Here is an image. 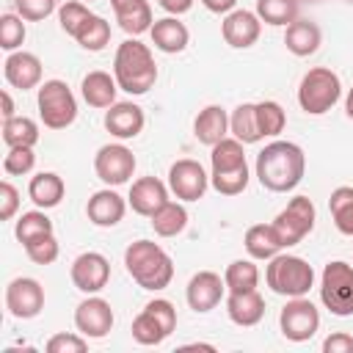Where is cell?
I'll use <instances>...</instances> for the list:
<instances>
[{
  "instance_id": "cell-46",
  "label": "cell",
  "mask_w": 353,
  "mask_h": 353,
  "mask_svg": "<svg viewBox=\"0 0 353 353\" xmlns=\"http://www.w3.org/2000/svg\"><path fill=\"white\" fill-rule=\"evenodd\" d=\"M19 210V190L6 179L0 182V221H11Z\"/></svg>"
},
{
  "instance_id": "cell-1",
  "label": "cell",
  "mask_w": 353,
  "mask_h": 353,
  "mask_svg": "<svg viewBox=\"0 0 353 353\" xmlns=\"http://www.w3.org/2000/svg\"><path fill=\"white\" fill-rule=\"evenodd\" d=\"M256 179L270 193H290L301 185L306 171V154L292 141H270L256 154Z\"/></svg>"
},
{
  "instance_id": "cell-31",
  "label": "cell",
  "mask_w": 353,
  "mask_h": 353,
  "mask_svg": "<svg viewBox=\"0 0 353 353\" xmlns=\"http://www.w3.org/2000/svg\"><path fill=\"white\" fill-rule=\"evenodd\" d=\"M243 146H245V143H240L234 135H232V138L226 135L223 141H218V143L212 146V154H210V165H212L210 174H223V171H234V168L248 165Z\"/></svg>"
},
{
  "instance_id": "cell-39",
  "label": "cell",
  "mask_w": 353,
  "mask_h": 353,
  "mask_svg": "<svg viewBox=\"0 0 353 353\" xmlns=\"http://www.w3.org/2000/svg\"><path fill=\"white\" fill-rule=\"evenodd\" d=\"M28 30H25V19L19 14H3L0 17V47L6 52H17L25 41Z\"/></svg>"
},
{
  "instance_id": "cell-8",
  "label": "cell",
  "mask_w": 353,
  "mask_h": 353,
  "mask_svg": "<svg viewBox=\"0 0 353 353\" xmlns=\"http://www.w3.org/2000/svg\"><path fill=\"white\" fill-rule=\"evenodd\" d=\"M174 328H176V309H174V303L165 301V298H154V301H149L141 309V314H135L130 331H132V339L138 345L149 347V345L165 342Z\"/></svg>"
},
{
  "instance_id": "cell-23",
  "label": "cell",
  "mask_w": 353,
  "mask_h": 353,
  "mask_svg": "<svg viewBox=\"0 0 353 353\" xmlns=\"http://www.w3.org/2000/svg\"><path fill=\"white\" fill-rule=\"evenodd\" d=\"M149 36H152V44L165 55L182 52L188 47V41H190V33H188L185 22H179V17H171V14L163 17V19H154Z\"/></svg>"
},
{
  "instance_id": "cell-12",
  "label": "cell",
  "mask_w": 353,
  "mask_h": 353,
  "mask_svg": "<svg viewBox=\"0 0 353 353\" xmlns=\"http://www.w3.org/2000/svg\"><path fill=\"white\" fill-rule=\"evenodd\" d=\"M168 188L179 201H199L210 188V174L199 160L182 157L168 168Z\"/></svg>"
},
{
  "instance_id": "cell-19",
  "label": "cell",
  "mask_w": 353,
  "mask_h": 353,
  "mask_svg": "<svg viewBox=\"0 0 353 353\" xmlns=\"http://www.w3.org/2000/svg\"><path fill=\"white\" fill-rule=\"evenodd\" d=\"M146 124V116H143V108L135 105V102H116L105 110V130L119 138V141H130V138H138L141 130Z\"/></svg>"
},
{
  "instance_id": "cell-37",
  "label": "cell",
  "mask_w": 353,
  "mask_h": 353,
  "mask_svg": "<svg viewBox=\"0 0 353 353\" xmlns=\"http://www.w3.org/2000/svg\"><path fill=\"white\" fill-rule=\"evenodd\" d=\"M256 121H259L262 138H276L287 127V113L276 99H262L256 102Z\"/></svg>"
},
{
  "instance_id": "cell-13",
  "label": "cell",
  "mask_w": 353,
  "mask_h": 353,
  "mask_svg": "<svg viewBox=\"0 0 353 353\" xmlns=\"http://www.w3.org/2000/svg\"><path fill=\"white\" fill-rule=\"evenodd\" d=\"M6 309L17 320L39 317L41 309H44V287L30 276L11 279L8 287H6Z\"/></svg>"
},
{
  "instance_id": "cell-17",
  "label": "cell",
  "mask_w": 353,
  "mask_h": 353,
  "mask_svg": "<svg viewBox=\"0 0 353 353\" xmlns=\"http://www.w3.org/2000/svg\"><path fill=\"white\" fill-rule=\"evenodd\" d=\"M223 290H226V281L218 273L199 270L196 276H190V281L185 287V301L196 314H207L221 303Z\"/></svg>"
},
{
  "instance_id": "cell-50",
  "label": "cell",
  "mask_w": 353,
  "mask_h": 353,
  "mask_svg": "<svg viewBox=\"0 0 353 353\" xmlns=\"http://www.w3.org/2000/svg\"><path fill=\"white\" fill-rule=\"evenodd\" d=\"M0 99H3V119H14L17 113H14V99H11V94H8V91H3V94H0Z\"/></svg>"
},
{
  "instance_id": "cell-9",
  "label": "cell",
  "mask_w": 353,
  "mask_h": 353,
  "mask_svg": "<svg viewBox=\"0 0 353 353\" xmlns=\"http://www.w3.org/2000/svg\"><path fill=\"white\" fill-rule=\"evenodd\" d=\"M314 221H317V210H314V201L309 196H292L287 201V207L270 221L281 237V245L290 248V245H298L312 229H314Z\"/></svg>"
},
{
  "instance_id": "cell-54",
  "label": "cell",
  "mask_w": 353,
  "mask_h": 353,
  "mask_svg": "<svg viewBox=\"0 0 353 353\" xmlns=\"http://www.w3.org/2000/svg\"><path fill=\"white\" fill-rule=\"evenodd\" d=\"M83 3H91V0H83Z\"/></svg>"
},
{
  "instance_id": "cell-15",
  "label": "cell",
  "mask_w": 353,
  "mask_h": 353,
  "mask_svg": "<svg viewBox=\"0 0 353 353\" xmlns=\"http://www.w3.org/2000/svg\"><path fill=\"white\" fill-rule=\"evenodd\" d=\"M74 328L85 339H105L113 328V309L105 298L88 295L85 301L77 303L74 309Z\"/></svg>"
},
{
  "instance_id": "cell-14",
  "label": "cell",
  "mask_w": 353,
  "mask_h": 353,
  "mask_svg": "<svg viewBox=\"0 0 353 353\" xmlns=\"http://www.w3.org/2000/svg\"><path fill=\"white\" fill-rule=\"evenodd\" d=\"M69 276H72V284H74L80 292L97 295V292H102V290L108 287V281H110V262H108V256L99 254V251H85V254H80V256L72 262Z\"/></svg>"
},
{
  "instance_id": "cell-52",
  "label": "cell",
  "mask_w": 353,
  "mask_h": 353,
  "mask_svg": "<svg viewBox=\"0 0 353 353\" xmlns=\"http://www.w3.org/2000/svg\"><path fill=\"white\" fill-rule=\"evenodd\" d=\"M345 113H347V119H353V88L345 97Z\"/></svg>"
},
{
  "instance_id": "cell-22",
  "label": "cell",
  "mask_w": 353,
  "mask_h": 353,
  "mask_svg": "<svg viewBox=\"0 0 353 353\" xmlns=\"http://www.w3.org/2000/svg\"><path fill=\"white\" fill-rule=\"evenodd\" d=\"M226 314L234 325L251 328L265 317V298L256 290H243V292H229L226 295Z\"/></svg>"
},
{
  "instance_id": "cell-4",
  "label": "cell",
  "mask_w": 353,
  "mask_h": 353,
  "mask_svg": "<svg viewBox=\"0 0 353 353\" xmlns=\"http://www.w3.org/2000/svg\"><path fill=\"white\" fill-rule=\"evenodd\" d=\"M265 281L276 295L284 298H301L314 287V268L295 254H276L268 259Z\"/></svg>"
},
{
  "instance_id": "cell-47",
  "label": "cell",
  "mask_w": 353,
  "mask_h": 353,
  "mask_svg": "<svg viewBox=\"0 0 353 353\" xmlns=\"http://www.w3.org/2000/svg\"><path fill=\"white\" fill-rule=\"evenodd\" d=\"M323 353H353V336L345 331H336L323 339Z\"/></svg>"
},
{
  "instance_id": "cell-36",
  "label": "cell",
  "mask_w": 353,
  "mask_h": 353,
  "mask_svg": "<svg viewBox=\"0 0 353 353\" xmlns=\"http://www.w3.org/2000/svg\"><path fill=\"white\" fill-rule=\"evenodd\" d=\"M223 281L229 292H243V290H256L259 284V268L254 265V259H234L226 265L223 270Z\"/></svg>"
},
{
  "instance_id": "cell-27",
  "label": "cell",
  "mask_w": 353,
  "mask_h": 353,
  "mask_svg": "<svg viewBox=\"0 0 353 353\" xmlns=\"http://www.w3.org/2000/svg\"><path fill=\"white\" fill-rule=\"evenodd\" d=\"M320 41H323V33H320V28H317L312 19H301V17H298V19L290 22L287 30H284V44H287V50H290L292 55H298V58L314 55L317 47H320Z\"/></svg>"
},
{
  "instance_id": "cell-34",
  "label": "cell",
  "mask_w": 353,
  "mask_h": 353,
  "mask_svg": "<svg viewBox=\"0 0 353 353\" xmlns=\"http://www.w3.org/2000/svg\"><path fill=\"white\" fill-rule=\"evenodd\" d=\"M74 41H77L83 50H88V52H102V50L110 44V22L102 19L99 14H91V17L83 22V28L77 30Z\"/></svg>"
},
{
  "instance_id": "cell-5",
  "label": "cell",
  "mask_w": 353,
  "mask_h": 353,
  "mask_svg": "<svg viewBox=\"0 0 353 353\" xmlns=\"http://www.w3.org/2000/svg\"><path fill=\"white\" fill-rule=\"evenodd\" d=\"M342 97V80L334 69L328 66H314L301 77L298 85V105L309 116H323L328 113Z\"/></svg>"
},
{
  "instance_id": "cell-18",
  "label": "cell",
  "mask_w": 353,
  "mask_h": 353,
  "mask_svg": "<svg viewBox=\"0 0 353 353\" xmlns=\"http://www.w3.org/2000/svg\"><path fill=\"white\" fill-rule=\"evenodd\" d=\"M3 77L11 88H19V91L39 88L41 85V61H39V55H33L28 50L8 52L6 63H3Z\"/></svg>"
},
{
  "instance_id": "cell-44",
  "label": "cell",
  "mask_w": 353,
  "mask_h": 353,
  "mask_svg": "<svg viewBox=\"0 0 353 353\" xmlns=\"http://www.w3.org/2000/svg\"><path fill=\"white\" fill-rule=\"evenodd\" d=\"M44 347H47V353H83V350L88 347V339H85L80 331H77V334L61 331V334H52Z\"/></svg>"
},
{
  "instance_id": "cell-24",
  "label": "cell",
  "mask_w": 353,
  "mask_h": 353,
  "mask_svg": "<svg viewBox=\"0 0 353 353\" xmlns=\"http://www.w3.org/2000/svg\"><path fill=\"white\" fill-rule=\"evenodd\" d=\"M193 135L199 143L204 146H215L218 141H223L229 135V113L221 105H207L199 110L196 121H193Z\"/></svg>"
},
{
  "instance_id": "cell-40",
  "label": "cell",
  "mask_w": 353,
  "mask_h": 353,
  "mask_svg": "<svg viewBox=\"0 0 353 353\" xmlns=\"http://www.w3.org/2000/svg\"><path fill=\"white\" fill-rule=\"evenodd\" d=\"M91 17V11H88V6L83 3V0H66L61 8H58V22H61V30L66 33V36H77V30L83 28V22Z\"/></svg>"
},
{
  "instance_id": "cell-51",
  "label": "cell",
  "mask_w": 353,
  "mask_h": 353,
  "mask_svg": "<svg viewBox=\"0 0 353 353\" xmlns=\"http://www.w3.org/2000/svg\"><path fill=\"white\" fill-rule=\"evenodd\" d=\"M138 3H146V0H110V8H113V14H121V11H127Z\"/></svg>"
},
{
  "instance_id": "cell-32",
  "label": "cell",
  "mask_w": 353,
  "mask_h": 353,
  "mask_svg": "<svg viewBox=\"0 0 353 353\" xmlns=\"http://www.w3.org/2000/svg\"><path fill=\"white\" fill-rule=\"evenodd\" d=\"M298 8L301 0H256V17L273 28H287L290 22H295Z\"/></svg>"
},
{
  "instance_id": "cell-35",
  "label": "cell",
  "mask_w": 353,
  "mask_h": 353,
  "mask_svg": "<svg viewBox=\"0 0 353 353\" xmlns=\"http://www.w3.org/2000/svg\"><path fill=\"white\" fill-rule=\"evenodd\" d=\"M3 143L11 146H36L39 143V124L28 116H14L3 119Z\"/></svg>"
},
{
  "instance_id": "cell-16",
  "label": "cell",
  "mask_w": 353,
  "mask_h": 353,
  "mask_svg": "<svg viewBox=\"0 0 353 353\" xmlns=\"http://www.w3.org/2000/svg\"><path fill=\"white\" fill-rule=\"evenodd\" d=\"M259 33H262V19L256 17V11H248V8H234L221 22V36L234 50L254 47Z\"/></svg>"
},
{
  "instance_id": "cell-26",
  "label": "cell",
  "mask_w": 353,
  "mask_h": 353,
  "mask_svg": "<svg viewBox=\"0 0 353 353\" xmlns=\"http://www.w3.org/2000/svg\"><path fill=\"white\" fill-rule=\"evenodd\" d=\"M116 91H119L116 77L108 74V72H102V69L88 72V74L83 77V83H80V94H83V99H85L91 108H99V110L116 105Z\"/></svg>"
},
{
  "instance_id": "cell-29",
  "label": "cell",
  "mask_w": 353,
  "mask_h": 353,
  "mask_svg": "<svg viewBox=\"0 0 353 353\" xmlns=\"http://www.w3.org/2000/svg\"><path fill=\"white\" fill-rule=\"evenodd\" d=\"M229 132L240 141V143H259L262 132H259V121H256V102H243L232 110L229 116Z\"/></svg>"
},
{
  "instance_id": "cell-48",
  "label": "cell",
  "mask_w": 353,
  "mask_h": 353,
  "mask_svg": "<svg viewBox=\"0 0 353 353\" xmlns=\"http://www.w3.org/2000/svg\"><path fill=\"white\" fill-rule=\"evenodd\" d=\"M157 6L171 14V17H179V14H188L193 8V0H157Z\"/></svg>"
},
{
  "instance_id": "cell-45",
  "label": "cell",
  "mask_w": 353,
  "mask_h": 353,
  "mask_svg": "<svg viewBox=\"0 0 353 353\" xmlns=\"http://www.w3.org/2000/svg\"><path fill=\"white\" fill-rule=\"evenodd\" d=\"M17 3V14L25 19V22H41V19H47L52 11H55V6H58V0H14Z\"/></svg>"
},
{
  "instance_id": "cell-11",
  "label": "cell",
  "mask_w": 353,
  "mask_h": 353,
  "mask_svg": "<svg viewBox=\"0 0 353 353\" xmlns=\"http://www.w3.org/2000/svg\"><path fill=\"white\" fill-rule=\"evenodd\" d=\"M135 165L138 160L132 149H127L124 143H105L94 154V171L108 188H119L130 182V176L135 174Z\"/></svg>"
},
{
  "instance_id": "cell-10",
  "label": "cell",
  "mask_w": 353,
  "mask_h": 353,
  "mask_svg": "<svg viewBox=\"0 0 353 353\" xmlns=\"http://www.w3.org/2000/svg\"><path fill=\"white\" fill-rule=\"evenodd\" d=\"M279 328L290 342H309L320 331V312L306 295L287 298V306L279 314Z\"/></svg>"
},
{
  "instance_id": "cell-25",
  "label": "cell",
  "mask_w": 353,
  "mask_h": 353,
  "mask_svg": "<svg viewBox=\"0 0 353 353\" xmlns=\"http://www.w3.org/2000/svg\"><path fill=\"white\" fill-rule=\"evenodd\" d=\"M28 196L39 210H52L66 196V182L55 171H39L28 182Z\"/></svg>"
},
{
  "instance_id": "cell-55",
  "label": "cell",
  "mask_w": 353,
  "mask_h": 353,
  "mask_svg": "<svg viewBox=\"0 0 353 353\" xmlns=\"http://www.w3.org/2000/svg\"><path fill=\"white\" fill-rule=\"evenodd\" d=\"M350 3H353V0H350Z\"/></svg>"
},
{
  "instance_id": "cell-53",
  "label": "cell",
  "mask_w": 353,
  "mask_h": 353,
  "mask_svg": "<svg viewBox=\"0 0 353 353\" xmlns=\"http://www.w3.org/2000/svg\"><path fill=\"white\" fill-rule=\"evenodd\" d=\"M303 3H320V0H303Z\"/></svg>"
},
{
  "instance_id": "cell-43",
  "label": "cell",
  "mask_w": 353,
  "mask_h": 353,
  "mask_svg": "<svg viewBox=\"0 0 353 353\" xmlns=\"http://www.w3.org/2000/svg\"><path fill=\"white\" fill-rule=\"evenodd\" d=\"M22 248H25L28 259L36 262V265H52V262L58 259V254H61V245H58V240H55L52 232H50V234H41V237H36V240H30V243L22 245Z\"/></svg>"
},
{
  "instance_id": "cell-20",
  "label": "cell",
  "mask_w": 353,
  "mask_h": 353,
  "mask_svg": "<svg viewBox=\"0 0 353 353\" xmlns=\"http://www.w3.org/2000/svg\"><path fill=\"white\" fill-rule=\"evenodd\" d=\"M168 190L171 188H165V182H160L157 176H141L130 185L127 204L132 207V212H138L143 218H152L168 201Z\"/></svg>"
},
{
  "instance_id": "cell-2",
  "label": "cell",
  "mask_w": 353,
  "mask_h": 353,
  "mask_svg": "<svg viewBox=\"0 0 353 353\" xmlns=\"http://www.w3.org/2000/svg\"><path fill=\"white\" fill-rule=\"evenodd\" d=\"M113 77L121 91H127L132 97L146 94L157 83V63H154L152 50L143 41H138L135 36L121 41L113 55Z\"/></svg>"
},
{
  "instance_id": "cell-38",
  "label": "cell",
  "mask_w": 353,
  "mask_h": 353,
  "mask_svg": "<svg viewBox=\"0 0 353 353\" xmlns=\"http://www.w3.org/2000/svg\"><path fill=\"white\" fill-rule=\"evenodd\" d=\"M52 232V221L47 218V212L44 210H30V212H22L19 215V221H17V226H14V234H17V240L22 243V245H28L30 240H36V237H41V234H50Z\"/></svg>"
},
{
  "instance_id": "cell-6",
  "label": "cell",
  "mask_w": 353,
  "mask_h": 353,
  "mask_svg": "<svg viewBox=\"0 0 353 353\" xmlns=\"http://www.w3.org/2000/svg\"><path fill=\"white\" fill-rule=\"evenodd\" d=\"M36 105H39V119L47 130H66L77 119V99L72 88L58 77L44 80L39 85Z\"/></svg>"
},
{
  "instance_id": "cell-41",
  "label": "cell",
  "mask_w": 353,
  "mask_h": 353,
  "mask_svg": "<svg viewBox=\"0 0 353 353\" xmlns=\"http://www.w3.org/2000/svg\"><path fill=\"white\" fill-rule=\"evenodd\" d=\"M248 179H251L248 165L234 168V171H223V174H210V185L221 196H237V193H243L248 188Z\"/></svg>"
},
{
  "instance_id": "cell-30",
  "label": "cell",
  "mask_w": 353,
  "mask_h": 353,
  "mask_svg": "<svg viewBox=\"0 0 353 353\" xmlns=\"http://www.w3.org/2000/svg\"><path fill=\"white\" fill-rule=\"evenodd\" d=\"M149 221H152L154 234H160V237H176V234H182L185 226H188V210H185L182 201H171V199H168Z\"/></svg>"
},
{
  "instance_id": "cell-7",
  "label": "cell",
  "mask_w": 353,
  "mask_h": 353,
  "mask_svg": "<svg viewBox=\"0 0 353 353\" xmlns=\"http://www.w3.org/2000/svg\"><path fill=\"white\" fill-rule=\"evenodd\" d=\"M320 301L336 317H353V265L334 259L320 273Z\"/></svg>"
},
{
  "instance_id": "cell-42",
  "label": "cell",
  "mask_w": 353,
  "mask_h": 353,
  "mask_svg": "<svg viewBox=\"0 0 353 353\" xmlns=\"http://www.w3.org/2000/svg\"><path fill=\"white\" fill-rule=\"evenodd\" d=\"M33 165H36L33 146H11L3 157V171L8 176H25L33 171Z\"/></svg>"
},
{
  "instance_id": "cell-28",
  "label": "cell",
  "mask_w": 353,
  "mask_h": 353,
  "mask_svg": "<svg viewBox=\"0 0 353 353\" xmlns=\"http://www.w3.org/2000/svg\"><path fill=\"white\" fill-rule=\"evenodd\" d=\"M243 245H245L251 259H265V262L273 259L276 254H281V248H284L273 223H254V226H248V232L243 237Z\"/></svg>"
},
{
  "instance_id": "cell-21",
  "label": "cell",
  "mask_w": 353,
  "mask_h": 353,
  "mask_svg": "<svg viewBox=\"0 0 353 353\" xmlns=\"http://www.w3.org/2000/svg\"><path fill=\"white\" fill-rule=\"evenodd\" d=\"M124 212H127V201H124L113 188L97 190V193L88 199V204H85L88 221H91L94 226H99V229L116 226V223L124 218Z\"/></svg>"
},
{
  "instance_id": "cell-3",
  "label": "cell",
  "mask_w": 353,
  "mask_h": 353,
  "mask_svg": "<svg viewBox=\"0 0 353 353\" xmlns=\"http://www.w3.org/2000/svg\"><path fill=\"white\" fill-rule=\"evenodd\" d=\"M124 268L132 276V281L141 290L157 292L165 290L174 279V262L171 256L152 240H135L124 248Z\"/></svg>"
},
{
  "instance_id": "cell-49",
  "label": "cell",
  "mask_w": 353,
  "mask_h": 353,
  "mask_svg": "<svg viewBox=\"0 0 353 353\" xmlns=\"http://www.w3.org/2000/svg\"><path fill=\"white\" fill-rule=\"evenodd\" d=\"M201 3H204V8L212 11V14H229V11H234V6H237V0H201Z\"/></svg>"
},
{
  "instance_id": "cell-33",
  "label": "cell",
  "mask_w": 353,
  "mask_h": 353,
  "mask_svg": "<svg viewBox=\"0 0 353 353\" xmlns=\"http://www.w3.org/2000/svg\"><path fill=\"white\" fill-rule=\"evenodd\" d=\"M328 210H331V218H334V226L353 237V188L350 185H339L331 190V199H328Z\"/></svg>"
}]
</instances>
